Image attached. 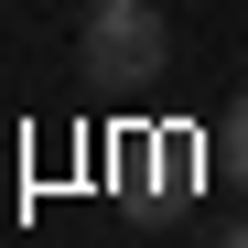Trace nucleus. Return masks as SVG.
I'll return each instance as SVG.
<instances>
[{"label":"nucleus","mask_w":248,"mask_h":248,"mask_svg":"<svg viewBox=\"0 0 248 248\" xmlns=\"http://www.w3.org/2000/svg\"><path fill=\"white\" fill-rule=\"evenodd\" d=\"M76 65H87L97 87H140V76L173 65V32H162L151 0H87V44H76Z\"/></svg>","instance_id":"nucleus-1"},{"label":"nucleus","mask_w":248,"mask_h":248,"mask_svg":"<svg viewBox=\"0 0 248 248\" xmlns=\"http://www.w3.org/2000/svg\"><path fill=\"white\" fill-rule=\"evenodd\" d=\"M205 151H216V173H227V184L248 194V97H237V108L216 119V140H205Z\"/></svg>","instance_id":"nucleus-2"},{"label":"nucleus","mask_w":248,"mask_h":248,"mask_svg":"<svg viewBox=\"0 0 248 248\" xmlns=\"http://www.w3.org/2000/svg\"><path fill=\"white\" fill-rule=\"evenodd\" d=\"M216 248H248V227H227V237H216Z\"/></svg>","instance_id":"nucleus-3"}]
</instances>
